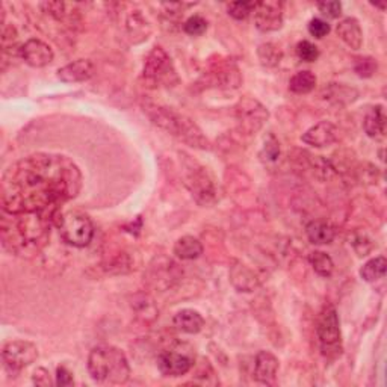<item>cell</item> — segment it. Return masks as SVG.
I'll list each match as a JSON object with an SVG mask.
<instances>
[{
	"instance_id": "14",
	"label": "cell",
	"mask_w": 387,
	"mask_h": 387,
	"mask_svg": "<svg viewBox=\"0 0 387 387\" xmlns=\"http://www.w3.org/2000/svg\"><path fill=\"white\" fill-rule=\"evenodd\" d=\"M96 73V67L89 60H76L61 67L58 70V79L65 84L86 82Z\"/></svg>"
},
{
	"instance_id": "27",
	"label": "cell",
	"mask_w": 387,
	"mask_h": 387,
	"mask_svg": "<svg viewBox=\"0 0 387 387\" xmlns=\"http://www.w3.org/2000/svg\"><path fill=\"white\" fill-rule=\"evenodd\" d=\"M279 157H280V144L276 136L269 133L264 141V147H262L260 150V159L267 162H276Z\"/></svg>"
},
{
	"instance_id": "34",
	"label": "cell",
	"mask_w": 387,
	"mask_h": 387,
	"mask_svg": "<svg viewBox=\"0 0 387 387\" xmlns=\"http://www.w3.org/2000/svg\"><path fill=\"white\" fill-rule=\"evenodd\" d=\"M41 8H44V11L47 14H50L52 17L62 20L65 17V4L64 2H44L40 5Z\"/></svg>"
},
{
	"instance_id": "22",
	"label": "cell",
	"mask_w": 387,
	"mask_h": 387,
	"mask_svg": "<svg viewBox=\"0 0 387 387\" xmlns=\"http://www.w3.org/2000/svg\"><path fill=\"white\" fill-rule=\"evenodd\" d=\"M318 79L310 70H303L295 73L289 81V89L293 94H309L316 88Z\"/></svg>"
},
{
	"instance_id": "1",
	"label": "cell",
	"mask_w": 387,
	"mask_h": 387,
	"mask_svg": "<svg viewBox=\"0 0 387 387\" xmlns=\"http://www.w3.org/2000/svg\"><path fill=\"white\" fill-rule=\"evenodd\" d=\"M81 188V169L70 157L37 153L6 168L0 184V203L6 213H41L55 218L61 204L77 197Z\"/></svg>"
},
{
	"instance_id": "26",
	"label": "cell",
	"mask_w": 387,
	"mask_h": 387,
	"mask_svg": "<svg viewBox=\"0 0 387 387\" xmlns=\"http://www.w3.org/2000/svg\"><path fill=\"white\" fill-rule=\"evenodd\" d=\"M257 56L260 64L267 68L277 67L283 60V52L274 43H264L259 45Z\"/></svg>"
},
{
	"instance_id": "30",
	"label": "cell",
	"mask_w": 387,
	"mask_h": 387,
	"mask_svg": "<svg viewBox=\"0 0 387 387\" xmlns=\"http://www.w3.org/2000/svg\"><path fill=\"white\" fill-rule=\"evenodd\" d=\"M297 56L303 62H315L320 58V49L313 43L303 40L297 44Z\"/></svg>"
},
{
	"instance_id": "13",
	"label": "cell",
	"mask_w": 387,
	"mask_h": 387,
	"mask_svg": "<svg viewBox=\"0 0 387 387\" xmlns=\"http://www.w3.org/2000/svg\"><path fill=\"white\" fill-rule=\"evenodd\" d=\"M18 55L23 61L33 68L47 67L55 58L50 45L40 38H29L25 44H21Z\"/></svg>"
},
{
	"instance_id": "35",
	"label": "cell",
	"mask_w": 387,
	"mask_h": 387,
	"mask_svg": "<svg viewBox=\"0 0 387 387\" xmlns=\"http://www.w3.org/2000/svg\"><path fill=\"white\" fill-rule=\"evenodd\" d=\"M73 374L68 371L65 366H60L56 369V386L60 387H67V386H73Z\"/></svg>"
},
{
	"instance_id": "5",
	"label": "cell",
	"mask_w": 387,
	"mask_h": 387,
	"mask_svg": "<svg viewBox=\"0 0 387 387\" xmlns=\"http://www.w3.org/2000/svg\"><path fill=\"white\" fill-rule=\"evenodd\" d=\"M142 79L147 86L150 88H172L180 82L172 56L162 47H159V45L153 47L150 53L147 55Z\"/></svg>"
},
{
	"instance_id": "37",
	"label": "cell",
	"mask_w": 387,
	"mask_h": 387,
	"mask_svg": "<svg viewBox=\"0 0 387 387\" xmlns=\"http://www.w3.org/2000/svg\"><path fill=\"white\" fill-rule=\"evenodd\" d=\"M372 6H375V8H380L381 11H384L386 8H387V5L386 4H377V2H375V4H371Z\"/></svg>"
},
{
	"instance_id": "6",
	"label": "cell",
	"mask_w": 387,
	"mask_h": 387,
	"mask_svg": "<svg viewBox=\"0 0 387 387\" xmlns=\"http://www.w3.org/2000/svg\"><path fill=\"white\" fill-rule=\"evenodd\" d=\"M316 336L325 357L336 359L342 354V333H340L339 315L335 305H324L321 313L318 315Z\"/></svg>"
},
{
	"instance_id": "20",
	"label": "cell",
	"mask_w": 387,
	"mask_h": 387,
	"mask_svg": "<svg viewBox=\"0 0 387 387\" xmlns=\"http://www.w3.org/2000/svg\"><path fill=\"white\" fill-rule=\"evenodd\" d=\"M305 233L309 241L315 245H328L335 241L336 230L325 221H312L307 224Z\"/></svg>"
},
{
	"instance_id": "7",
	"label": "cell",
	"mask_w": 387,
	"mask_h": 387,
	"mask_svg": "<svg viewBox=\"0 0 387 387\" xmlns=\"http://www.w3.org/2000/svg\"><path fill=\"white\" fill-rule=\"evenodd\" d=\"M62 241L76 248H85L94 237V224L79 211H68L56 220Z\"/></svg>"
},
{
	"instance_id": "15",
	"label": "cell",
	"mask_w": 387,
	"mask_h": 387,
	"mask_svg": "<svg viewBox=\"0 0 387 387\" xmlns=\"http://www.w3.org/2000/svg\"><path fill=\"white\" fill-rule=\"evenodd\" d=\"M336 140H337V128L330 121H320L301 136V141L304 144L318 147V149L332 145L333 142H336Z\"/></svg>"
},
{
	"instance_id": "9",
	"label": "cell",
	"mask_w": 387,
	"mask_h": 387,
	"mask_svg": "<svg viewBox=\"0 0 387 387\" xmlns=\"http://www.w3.org/2000/svg\"><path fill=\"white\" fill-rule=\"evenodd\" d=\"M2 359L9 372H20L38 359V348L29 340H11L2 349Z\"/></svg>"
},
{
	"instance_id": "12",
	"label": "cell",
	"mask_w": 387,
	"mask_h": 387,
	"mask_svg": "<svg viewBox=\"0 0 387 387\" xmlns=\"http://www.w3.org/2000/svg\"><path fill=\"white\" fill-rule=\"evenodd\" d=\"M254 25L260 32H274L283 26V4L279 0L256 2Z\"/></svg>"
},
{
	"instance_id": "17",
	"label": "cell",
	"mask_w": 387,
	"mask_h": 387,
	"mask_svg": "<svg viewBox=\"0 0 387 387\" xmlns=\"http://www.w3.org/2000/svg\"><path fill=\"white\" fill-rule=\"evenodd\" d=\"M337 37L342 40L349 49L359 50L363 44V32L360 23L354 17H347L340 20L336 26Z\"/></svg>"
},
{
	"instance_id": "19",
	"label": "cell",
	"mask_w": 387,
	"mask_h": 387,
	"mask_svg": "<svg viewBox=\"0 0 387 387\" xmlns=\"http://www.w3.org/2000/svg\"><path fill=\"white\" fill-rule=\"evenodd\" d=\"M386 112L383 105H377L369 109L365 120H363V129L369 138L381 140L386 133Z\"/></svg>"
},
{
	"instance_id": "21",
	"label": "cell",
	"mask_w": 387,
	"mask_h": 387,
	"mask_svg": "<svg viewBox=\"0 0 387 387\" xmlns=\"http://www.w3.org/2000/svg\"><path fill=\"white\" fill-rule=\"evenodd\" d=\"M173 252L180 260H196L203 254V244L197 237L186 235L177 239Z\"/></svg>"
},
{
	"instance_id": "32",
	"label": "cell",
	"mask_w": 387,
	"mask_h": 387,
	"mask_svg": "<svg viewBox=\"0 0 387 387\" xmlns=\"http://www.w3.org/2000/svg\"><path fill=\"white\" fill-rule=\"evenodd\" d=\"M307 29H309V33L312 37L321 40L324 37H327L330 30H332V26H330V23L322 20V18H312L309 21V26H307Z\"/></svg>"
},
{
	"instance_id": "25",
	"label": "cell",
	"mask_w": 387,
	"mask_h": 387,
	"mask_svg": "<svg viewBox=\"0 0 387 387\" xmlns=\"http://www.w3.org/2000/svg\"><path fill=\"white\" fill-rule=\"evenodd\" d=\"M309 262L318 276L321 277H332L335 271V262L327 253L321 252V249H315L309 254Z\"/></svg>"
},
{
	"instance_id": "3",
	"label": "cell",
	"mask_w": 387,
	"mask_h": 387,
	"mask_svg": "<svg viewBox=\"0 0 387 387\" xmlns=\"http://www.w3.org/2000/svg\"><path fill=\"white\" fill-rule=\"evenodd\" d=\"M141 108L155 126L173 135L179 141L194 147V149H211L209 140L204 136L201 129L191 118L184 116V113L177 112L173 108L155 103V101L150 100L141 101Z\"/></svg>"
},
{
	"instance_id": "29",
	"label": "cell",
	"mask_w": 387,
	"mask_h": 387,
	"mask_svg": "<svg viewBox=\"0 0 387 387\" xmlns=\"http://www.w3.org/2000/svg\"><path fill=\"white\" fill-rule=\"evenodd\" d=\"M184 30L185 33L191 37H200L204 32L208 30V21L206 18H203L201 16L196 14L191 16L185 23H184Z\"/></svg>"
},
{
	"instance_id": "4",
	"label": "cell",
	"mask_w": 387,
	"mask_h": 387,
	"mask_svg": "<svg viewBox=\"0 0 387 387\" xmlns=\"http://www.w3.org/2000/svg\"><path fill=\"white\" fill-rule=\"evenodd\" d=\"M86 366L91 378L100 384H124L130 377L126 354L112 345H99L91 349Z\"/></svg>"
},
{
	"instance_id": "31",
	"label": "cell",
	"mask_w": 387,
	"mask_h": 387,
	"mask_svg": "<svg viewBox=\"0 0 387 387\" xmlns=\"http://www.w3.org/2000/svg\"><path fill=\"white\" fill-rule=\"evenodd\" d=\"M377 68H378L377 61H375L374 58H371V56H363V58H357L356 64H354V72L363 79L372 77L374 73L377 72Z\"/></svg>"
},
{
	"instance_id": "11",
	"label": "cell",
	"mask_w": 387,
	"mask_h": 387,
	"mask_svg": "<svg viewBox=\"0 0 387 387\" xmlns=\"http://www.w3.org/2000/svg\"><path fill=\"white\" fill-rule=\"evenodd\" d=\"M194 366V357L184 349L164 351L157 356V369L165 377H181Z\"/></svg>"
},
{
	"instance_id": "2",
	"label": "cell",
	"mask_w": 387,
	"mask_h": 387,
	"mask_svg": "<svg viewBox=\"0 0 387 387\" xmlns=\"http://www.w3.org/2000/svg\"><path fill=\"white\" fill-rule=\"evenodd\" d=\"M56 218L41 213L13 215L4 212L2 239L4 245L17 254H32L47 242L50 225Z\"/></svg>"
},
{
	"instance_id": "36",
	"label": "cell",
	"mask_w": 387,
	"mask_h": 387,
	"mask_svg": "<svg viewBox=\"0 0 387 387\" xmlns=\"http://www.w3.org/2000/svg\"><path fill=\"white\" fill-rule=\"evenodd\" d=\"M32 380H33V384L41 386V387H49V386H52L50 374H49L47 369H44V368H38L35 372H33Z\"/></svg>"
},
{
	"instance_id": "8",
	"label": "cell",
	"mask_w": 387,
	"mask_h": 387,
	"mask_svg": "<svg viewBox=\"0 0 387 387\" xmlns=\"http://www.w3.org/2000/svg\"><path fill=\"white\" fill-rule=\"evenodd\" d=\"M268 117H269L268 109L262 105L260 101L252 97H244L239 100V103L236 105V120L239 130L247 135L257 133L264 128Z\"/></svg>"
},
{
	"instance_id": "33",
	"label": "cell",
	"mask_w": 387,
	"mask_h": 387,
	"mask_svg": "<svg viewBox=\"0 0 387 387\" xmlns=\"http://www.w3.org/2000/svg\"><path fill=\"white\" fill-rule=\"evenodd\" d=\"M318 9L327 18H337L342 14V4L337 2V0H327V2L318 4Z\"/></svg>"
},
{
	"instance_id": "28",
	"label": "cell",
	"mask_w": 387,
	"mask_h": 387,
	"mask_svg": "<svg viewBox=\"0 0 387 387\" xmlns=\"http://www.w3.org/2000/svg\"><path fill=\"white\" fill-rule=\"evenodd\" d=\"M256 2H232L227 5V14L235 20H245L253 14Z\"/></svg>"
},
{
	"instance_id": "16",
	"label": "cell",
	"mask_w": 387,
	"mask_h": 387,
	"mask_svg": "<svg viewBox=\"0 0 387 387\" xmlns=\"http://www.w3.org/2000/svg\"><path fill=\"white\" fill-rule=\"evenodd\" d=\"M279 359L269 351H259L254 359V377L262 384H274Z\"/></svg>"
},
{
	"instance_id": "18",
	"label": "cell",
	"mask_w": 387,
	"mask_h": 387,
	"mask_svg": "<svg viewBox=\"0 0 387 387\" xmlns=\"http://www.w3.org/2000/svg\"><path fill=\"white\" fill-rule=\"evenodd\" d=\"M173 324L181 333L197 335L204 327V318L197 310L184 309L174 315Z\"/></svg>"
},
{
	"instance_id": "24",
	"label": "cell",
	"mask_w": 387,
	"mask_h": 387,
	"mask_svg": "<svg viewBox=\"0 0 387 387\" xmlns=\"http://www.w3.org/2000/svg\"><path fill=\"white\" fill-rule=\"evenodd\" d=\"M387 271V260L384 256H377L371 260H368L365 265L360 268V277L365 281H377L380 279H384Z\"/></svg>"
},
{
	"instance_id": "10",
	"label": "cell",
	"mask_w": 387,
	"mask_h": 387,
	"mask_svg": "<svg viewBox=\"0 0 387 387\" xmlns=\"http://www.w3.org/2000/svg\"><path fill=\"white\" fill-rule=\"evenodd\" d=\"M185 185L201 206H211L212 203H215L216 189L213 180L203 167L189 168L188 174L185 176Z\"/></svg>"
},
{
	"instance_id": "23",
	"label": "cell",
	"mask_w": 387,
	"mask_h": 387,
	"mask_svg": "<svg viewBox=\"0 0 387 387\" xmlns=\"http://www.w3.org/2000/svg\"><path fill=\"white\" fill-rule=\"evenodd\" d=\"M128 32L130 38L136 43V37H140V43L149 38L152 28L147 20L144 18V16L141 14V11H133V13L129 16L128 18Z\"/></svg>"
}]
</instances>
